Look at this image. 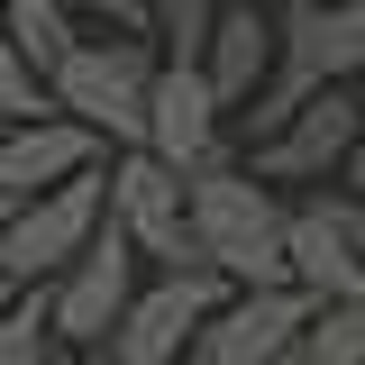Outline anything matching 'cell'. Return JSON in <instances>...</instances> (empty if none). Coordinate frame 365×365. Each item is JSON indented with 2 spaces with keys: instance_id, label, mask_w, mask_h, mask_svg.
<instances>
[{
  "instance_id": "1",
  "label": "cell",
  "mask_w": 365,
  "mask_h": 365,
  "mask_svg": "<svg viewBox=\"0 0 365 365\" xmlns=\"http://www.w3.org/2000/svg\"><path fill=\"white\" fill-rule=\"evenodd\" d=\"M182 210H192L201 256H210L228 283H292V274H283V220H292L283 182H265L256 165L210 155V165L182 174Z\"/></svg>"
},
{
  "instance_id": "2",
  "label": "cell",
  "mask_w": 365,
  "mask_h": 365,
  "mask_svg": "<svg viewBox=\"0 0 365 365\" xmlns=\"http://www.w3.org/2000/svg\"><path fill=\"white\" fill-rule=\"evenodd\" d=\"M155 37H128V28H101V37H73L55 64H46V91L55 110H73L110 146H137L146 137V83H155Z\"/></svg>"
},
{
  "instance_id": "3",
  "label": "cell",
  "mask_w": 365,
  "mask_h": 365,
  "mask_svg": "<svg viewBox=\"0 0 365 365\" xmlns=\"http://www.w3.org/2000/svg\"><path fill=\"white\" fill-rule=\"evenodd\" d=\"M110 210V165H83V174L46 182V192H19L9 220H0V274L9 283H46L55 265L83 256V237Z\"/></svg>"
},
{
  "instance_id": "4",
  "label": "cell",
  "mask_w": 365,
  "mask_h": 365,
  "mask_svg": "<svg viewBox=\"0 0 365 365\" xmlns=\"http://www.w3.org/2000/svg\"><path fill=\"white\" fill-rule=\"evenodd\" d=\"M137 265H146L137 237L101 210V228L83 237V256L46 274V319H55V338L83 347V356H101V338L119 329V311H128V292H137Z\"/></svg>"
},
{
  "instance_id": "5",
  "label": "cell",
  "mask_w": 365,
  "mask_h": 365,
  "mask_svg": "<svg viewBox=\"0 0 365 365\" xmlns=\"http://www.w3.org/2000/svg\"><path fill=\"white\" fill-rule=\"evenodd\" d=\"M220 292H228L220 265H155V283H137L119 329L101 338V356L110 365H174V356H192V329H201V311Z\"/></svg>"
},
{
  "instance_id": "6",
  "label": "cell",
  "mask_w": 365,
  "mask_h": 365,
  "mask_svg": "<svg viewBox=\"0 0 365 365\" xmlns=\"http://www.w3.org/2000/svg\"><path fill=\"white\" fill-rule=\"evenodd\" d=\"M356 137H365L356 83H319L292 119H274L265 137H247V165H256L265 182H338V165H347Z\"/></svg>"
},
{
  "instance_id": "7",
  "label": "cell",
  "mask_w": 365,
  "mask_h": 365,
  "mask_svg": "<svg viewBox=\"0 0 365 365\" xmlns=\"http://www.w3.org/2000/svg\"><path fill=\"white\" fill-rule=\"evenodd\" d=\"M110 220L137 237L146 265H210L201 237H192V210H182V165H165L155 146L110 155Z\"/></svg>"
},
{
  "instance_id": "8",
  "label": "cell",
  "mask_w": 365,
  "mask_h": 365,
  "mask_svg": "<svg viewBox=\"0 0 365 365\" xmlns=\"http://www.w3.org/2000/svg\"><path fill=\"white\" fill-rule=\"evenodd\" d=\"M302 319H311L302 283H228L192 329V356L201 365H274L302 347Z\"/></svg>"
},
{
  "instance_id": "9",
  "label": "cell",
  "mask_w": 365,
  "mask_h": 365,
  "mask_svg": "<svg viewBox=\"0 0 365 365\" xmlns=\"http://www.w3.org/2000/svg\"><path fill=\"white\" fill-rule=\"evenodd\" d=\"M220 128H228V101L210 91L201 73V55H155V83H146V137L137 146H155L165 165H210L220 155Z\"/></svg>"
},
{
  "instance_id": "10",
  "label": "cell",
  "mask_w": 365,
  "mask_h": 365,
  "mask_svg": "<svg viewBox=\"0 0 365 365\" xmlns=\"http://www.w3.org/2000/svg\"><path fill=\"white\" fill-rule=\"evenodd\" d=\"M283 274L311 302L365 292V256H356V237H347V220H338V201H329V182H319L311 201H292V220H283Z\"/></svg>"
},
{
  "instance_id": "11",
  "label": "cell",
  "mask_w": 365,
  "mask_h": 365,
  "mask_svg": "<svg viewBox=\"0 0 365 365\" xmlns=\"http://www.w3.org/2000/svg\"><path fill=\"white\" fill-rule=\"evenodd\" d=\"M101 146H110V137L91 128V119H73V110L9 119V128H0V192H46V182L101 165Z\"/></svg>"
},
{
  "instance_id": "12",
  "label": "cell",
  "mask_w": 365,
  "mask_h": 365,
  "mask_svg": "<svg viewBox=\"0 0 365 365\" xmlns=\"http://www.w3.org/2000/svg\"><path fill=\"white\" fill-rule=\"evenodd\" d=\"M201 73L228 110H247L256 83L274 73V0H220L210 9V37H201Z\"/></svg>"
},
{
  "instance_id": "13",
  "label": "cell",
  "mask_w": 365,
  "mask_h": 365,
  "mask_svg": "<svg viewBox=\"0 0 365 365\" xmlns=\"http://www.w3.org/2000/svg\"><path fill=\"white\" fill-rule=\"evenodd\" d=\"M302 365H365V292H338V302H311L302 319Z\"/></svg>"
},
{
  "instance_id": "14",
  "label": "cell",
  "mask_w": 365,
  "mask_h": 365,
  "mask_svg": "<svg viewBox=\"0 0 365 365\" xmlns=\"http://www.w3.org/2000/svg\"><path fill=\"white\" fill-rule=\"evenodd\" d=\"M46 356H64V338L46 319V283H19L0 302V365H46Z\"/></svg>"
},
{
  "instance_id": "15",
  "label": "cell",
  "mask_w": 365,
  "mask_h": 365,
  "mask_svg": "<svg viewBox=\"0 0 365 365\" xmlns=\"http://www.w3.org/2000/svg\"><path fill=\"white\" fill-rule=\"evenodd\" d=\"M37 110H55V91H46L37 55L0 28V128H9V119H37Z\"/></svg>"
},
{
  "instance_id": "16",
  "label": "cell",
  "mask_w": 365,
  "mask_h": 365,
  "mask_svg": "<svg viewBox=\"0 0 365 365\" xmlns=\"http://www.w3.org/2000/svg\"><path fill=\"white\" fill-rule=\"evenodd\" d=\"M210 9H220V0H146L155 46H165V55H201V37H210Z\"/></svg>"
},
{
  "instance_id": "17",
  "label": "cell",
  "mask_w": 365,
  "mask_h": 365,
  "mask_svg": "<svg viewBox=\"0 0 365 365\" xmlns=\"http://www.w3.org/2000/svg\"><path fill=\"white\" fill-rule=\"evenodd\" d=\"M73 9H91L101 28H128V37H155V19H146V0H73Z\"/></svg>"
},
{
  "instance_id": "18",
  "label": "cell",
  "mask_w": 365,
  "mask_h": 365,
  "mask_svg": "<svg viewBox=\"0 0 365 365\" xmlns=\"http://www.w3.org/2000/svg\"><path fill=\"white\" fill-rule=\"evenodd\" d=\"M338 182H347V192H365V137L347 146V165H338Z\"/></svg>"
},
{
  "instance_id": "19",
  "label": "cell",
  "mask_w": 365,
  "mask_h": 365,
  "mask_svg": "<svg viewBox=\"0 0 365 365\" xmlns=\"http://www.w3.org/2000/svg\"><path fill=\"white\" fill-rule=\"evenodd\" d=\"M9 201H19V192H0V220H9Z\"/></svg>"
},
{
  "instance_id": "20",
  "label": "cell",
  "mask_w": 365,
  "mask_h": 365,
  "mask_svg": "<svg viewBox=\"0 0 365 365\" xmlns=\"http://www.w3.org/2000/svg\"><path fill=\"white\" fill-rule=\"evenodd\" d=\"M9 292H19V283H9V274H0V302H9Z\"/></svg>"
},
{
  "instance_id": "21",
  "label": "cell",
  "mask_w": 365,
  "mask_h": 365,
  "mask_svg": "<svg viewBox=\"0 0 365 365\" xmlns=\"http://www.w3.org/2000/svg\"><path fill=\"white\" fill-rule=\"evenodd\" d=\"M356 101H365V73H356Z\"/></svg>"
},
{
  "instance_id": "22",
  "label": "cell",
  "mask_w": 365,
  "mask_h": 365,
  "mask_svg": "<svg viewBox=\"0 0 365 365\" xmlns=\"http://www.w3.org/2000/svg\"><path fill=\"white\" fill-rule=\"evenodd\" d=\"M274 9H292V0H274Z\"/></svg>"
}]
</instances>
